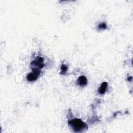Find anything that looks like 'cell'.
<instances>
[{
  "instance_id": "obj_1",
  "label": "cell",
  "mask_w": 133,
  "mask_h": 133,
  "mask_svg": "<svg viewBox=\"0 0 133 133\" xmlns=\"http://www.w3.org/2000/svg\"><path fill=\"white\" fill-rule=\"evenodd\" d=\"M68 123L75 132H79L87 128L86 124L78 118H74L69 121Z\"/></svg>"
},
{
  "instance_id": "obj_2",
  "label": "cell",
  "mask_w": 133,
  "mask_h": 133,
  "mask_svg": "<svg viewBox=\"0 0 133 133\" xmlns=\"http://www.w3.org/2000/svg\"><path fill=\"white\" fill-rule=\"evenodd\" d=\"M41 71L38 68H34L32 69V72L29 73L26 76V79L29 82H33L37 79L39 75L40 74Z\"/></svg>"
},
{
  "instance_id": "obj_3",
  "label": "cell",
  "mask_w": 133,
  "mask_h": 133,
  "mask_svg": "<svg viewBox=\"0 0 133 133\" xmlns=\"http://www.w3.org/2000/svg\"><path fill=\"white\" fill-rule=\"evenodd\" d=\"M31 64L36 66H37V68H38L39 69L42 68L44 66V59L41 57H37L34 61L31 62Z\"/></svg>"
},
{
  "instance_id": "obj_4",
  "label": "cell",
  "mask_w": 133,
  "mask_h": 133,
  "mask_svg": "<svg viewBox=\"0 0 133 133\" xmlns=\"http://www.w3.org/2000/svg\"><path fill=\"white\" fill-rule=\"evenodd\" d=\"M77 83L81 87H84L87 83V78L84 76H79L77 81Z\"/></svg>"
},
{
  "instance_id": "obj_5",
  "label": "cell",
  "mask_w": 133,
  "mask_h": 133,
  "mask_svg": "<svg viewBox=\"0 0 133 133\" xmlns=\"http://www.w3.org/2000/svg\"><path fill=\"white\" fill-rule=\"evenodd\" d=\"M108 84L107 82H103L98 89V92L101 95H103L106 91L107 88L108 87Z\"/></svg>"
},
{
  "instance_id": "obj_6",
  "label": "cell",
  "mask_w": 133,
  "mask_h": 133,
  "mask_svg": "<svg viewBox=\"0 0 133 133\" xmlns=\"http://www.w3.org/2000/svg\"><path fill=\"white\" fill-rule=\"evenodd\" d=\"M68 70V66L67 65L63 64L61 67V74H65Z\"/></svg>"
},
{
  "instance_id": "obj_7",
  "label": "cell",
  "mask_w": 133,
  "mask_h": 133,
  "mask_svg": "<svg viewBox=\"0 0 133 133\" xmlns=\"http://www.w3.org/2000/svg\"><path fill=\"white\" fill-rule=\"evenodd\" d=\"M107 28V25L104 23H102L99 25L98 28L100 29H105Z\"/></svg>"
}]
</instances>
